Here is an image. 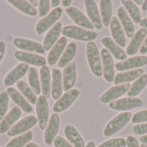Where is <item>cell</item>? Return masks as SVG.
<instances>
[{
  "label": "cell",
  "mask_w": 147,
  "mask_h": 147,
  "mask_svg": "<svg viewBox=\"0 0 147 147\" xmlns=\"http://www.w3.org/2000/svg\"><path fill=\"white\" fill-rule=\"evenodd\" d=\"M86 55L90 68L92 74L97 77L102 75V58L99 53V49L95 42H89L86 45Z\"/></svg>",
  "instance_id": "obj_1"
},
{
  "label": "cell",
  "mask_w": 147,
  "mask_h": 147,
  "mask_svg": "<svg viewBox=\"0 0 147 147\" xmlns=\"http://www.w3.org/2000/svg\"><path fill=\"white\" fill-rule=\"evenodd\" d=\"M62 35L65 37H69L71 39H76L84 42H93L96 37L97 34L92 30H87L78 26L67 25L62 28Z\"/></svg>",
  "instance_id": "obj_2"
},
{
  "label": "cell",
  "mask_w": 147,
  "mask_h": 147,
  "mask_svg": "<svg viewBox=\"0 0 147 147\" xmlns=\"http://www.w3.org/2000/svg\"><path fill=\"white\" fill-rule=\"evenodd\" d=\"M132 116L133 114L129 112H124L118 114L117 116L113 118L105 126L103 130V135L106 137H110L117 133L122 128H124L125 126H127V124L130 121Z\"/></svg>",
  "instance_id": "obj_3"
},
{
  "label": "cell",
  "mask_w": 147,
  "mask_h": 147,
  "mask_svg": "<svg viewBox=\"0 0 147 147\" xmlns=\"http://www.w3.org/2000/svg\"><path fill=\"white\" fill-rule=\"evenodd\" d=\"M62 9L58 7L51 10L45 17L41 18L35 26V31L38 35H41L46 32L48 29H50L55 23H58V20L62 15Z\"/></svg>",
  "instance_id": "obj_4"
},
{
  "label": "cell",
  "mask_w": 147,
  "mask_h": 147,
  "mask_svg": "<svg viewBox=\"0 0 147 147\" xmlns=\"http://www.w3.org/2000/svg\"><path fill=\"white\" fill-rule=\"evenodd\" d=\"M37 123H38L37 117H35L34 115L27 116V117L23 118L22 120H21L20 121L16 122L7 132V135L9 137H13V136H18L21 134H23V133L28 132L29 129H31L33 126H34Z\"/></svg>",
  "instance_id": "obj_5"
},
{
  "label": "cell",
  "mask_w": 147,
  "mask_h": 147,
  "mask_svg": "<svg viewBox=\"0 0 147 147\" xmlns=\"http://www.w3.org/2000/svg\"><path fill=\"white\" fill-rule=\"evenodd\" d=\"M36 114L40 129L45 130L49 121V107L47 99L43 95H40L37 99Z\"/></svg>",
  "instance_id": "obj_6"
},
{
  "label": "cell",
  "mask_w": 147,
  "mask_h": 147,
  "mask_svg": "<svg viewBox=\"0 0 147 147\" xmlns=\"http://www.w3.org/2000/svg\"><path fill=\"white\" fill-rule=\"evenodd\" d=\"M79 91L76 88H72L67 92H65L62 96L54 103L53 110L55 113H59L64 112L68 109L71 105L75 101V100L78 97Z\"/></svg>",
  "instance_id": "obj_7"
},
{
  "label": "cell",
  "mask_w": 147,
  "mask_h": 147,
  "mask_svg": "<svg viewBox=\"0 0 147 147\" xmlns=\"http://www.w3.org/2000/svg\"><path fill=\"white\" fill-rule=\"evenodd\" d=\"M101 58L102 63V75L104 79L109 82H113L115 80V64L111 54L103 48L101 50Z\"/></svg>",
  "instance_id": "obj_8"
},
{
  "label": "cell",
  "mask_w": 147,
  "mask_h": 147,
  "mask_svg": "<svg viewBox=\"0 0 147 147\" xmlns=\"http://www.w3.org/2000/svg\"><path fill=\"white\" fill-rule=\"evenodd\" d=\"M131 85L130 83L122 84V85H115L114 87H111L109 90H107L100 98V101L103 104L111 103L120 97H121L123 94L128 92L130 89Z\"/></svg>",
  "instance_id": "obj_9"
},
{
  "label": "cell",
  "mask_w": 147,
  "mask_h": 147,
  "mask_svg": "<svg viewBox=\"0 0 147 147\" xmlns=\"http://www.w3.org/2000/svg\"><path fill=\"white\" fill-rule=\"evenodd\" d=\"M143 102L141 99L137 97H127V98H122L116 100L111 103H109V107L113 110L116 111H128L134 108H138L142 107Z\"/></svg>",
  "instance_id": "obj_10"
},
{
  "label": "cell",
  "mask_w": 147,
  "mask_h": 147,
  "mask_svg": "<svg viewBox=\"0 0 147 147\" xmlns=\"http://www.w3.org/2000/svg\"><path fill=\"white\" fill-rule=\"evenodd\" d=\"M66 14L71 18V20L78 24V26H80L83 29H89V30H92L94 29V25L93 23L90 22V20L85 16V14H84L80 10H78L76 7L73 6H70L69 8H67L65 10Z\"/></svg>",
  "instance_id": "obj_11"
},
{
  "label": "cell",
  "mask_w": 147,
  "mask_h": 147,
  "mask_svg": "<svg viewBox=\"0 0 147 147\" xmlns=\"http://www.w3.org/2000/svg\"><path fill=\"white\" fill-rule=\"evenodd\" d=\"M13 44L18 48L21 51L24 52H30L34 54H44L45 49L42 46V44L29 40V39H24V38H20V37H16L13 40Z\"/></svg>",
  "instance_id": "obj_12"
},
{
  "label": "cell",
  "mask_w": 147,
  "mask_h": 147,
  "mask_svg": "<svg viewBox=\"0 0 147 147\" xmlns=\"http://www.w3.org/2000/svg\"><path fill=\"white\" fill-rule=\"evenodd\" d=\"M59 125H60L59 116L58 115V113H53L51 117L49 118L48 124L44 133V142L47 145L50 146L53 143L59 133Z\"/></svg>",
  "instance_id": "obj_13"
},
{
  "label": "cell",
  "mask_w": 147,
  "mask_h": 147,
  "mask_svg": "<svg viewBox=\"0 0 147 147\" xmlns=\"http://www.w3.org/2000/svg\"><path fill=\"white\" fill-rule=\"evenodd\" d=\"M14 56L16 60L33 66H37V67H44L46 66L47 60L41 56L40 55L34 54V53H29V52H24V51H16L14 53Z\"/></svg>",
  "instance_id": "obj_14"
},
{
  "label": "cell",
  "mask_w": 147,
  "mask_h": 147,
  "mask_svg": "<svg viewBox=\"0 0 147 147\" xmlns=\"http://www.w3.org/2000/svg\"><path fill=\"white\" fill-rule=\"evenodd\" d=\"M28 69H29V67H28V64L23 63V62L19 63L12 70H10L9 72V74L4 77L3 84L6 87L9 88L13 84L17 83L27 74Z\"/></svg>",
  "instance_id": "obj_15"
},
{
  "label": "cell",
  "mask_w": 147,
  "mask_h": 147,
  "mask_svg": "<svg viewBox=\"0 0 147 147\" xmlns=\"http://www.w3.org/2000/svg\"><path fill=\"white\" fill-rule=\"evenodd\" d=\"M147 64V56L140 55V56H134L131 58H128L125 61L119 62L115 63V67L118 71H127L130 69L134 68H140V67H143Z\"/></svg>",
  "instance_id": "obj_16"
},
{
  "label": "cell",
  "mask_w": 147,
  "mask_h": 147,
  "mask_svg": "<svg viewBox=\"0 0 147 147\" xmlns=\"http://www.w3.org/2000/svg\"><path fill=\"white\" fill-rule=\"evenodd\" d=\"M84 7L88 16V18L93 23L94 27L97 29H101L103 26L99 9L94 0H85Z\"/></svg>",
  "instance_id": "obj_17"
},
{
  "label": "cell",
  "mask_w": 147,
  "mask_h": 147,
  "mask_svg": "<svg viewBox=\"0 0 147 147\" xmlns=\"http://www.w3.org/2000/svg\"><path fill=\"white\" fill-rule=\"evenodd\" d=\"M21 115L22 110L18 107H12L0 122V134L7 133L20 119Z\"/></svg>",
  "instance_id": "obj_18"
},
{
  "label": "cell",
  "mask_w": 147,
  "mask_h": 147,
  "mask_svg": "<svg viewBox=\"0 0 147 147\" xmlns=\"http://www.w3.org/2000/svg\"><path fill=\"white\" fill-rule=\"evenodd\" d=\"M77 79V68L75 62H71L66 67L64 68L62 73V81H63V90L65 92L72 89Z\"/></svg>",
  "instance_id": "obj_19"
},
{
  "label": "cell",
  "mask_w": 147,
  "mask_h": 147,
  "mask_svg": "<svg viewBox=\"0 0 147 147\" xmlns=\"http://www.w3.org/2000/svg\"><path fill=\"white\" fill-rule=\"evenodd\" d=\"M9 98L13 101V102L23 112L31 113L33 111V107L31 104L24 98V96L15 88H8L6 90Z\"/></svg>",
  "instance_id": "obj_20"
},
{
  "label": "cell",
  "mask_w": 147,
  "mask_h": 147,
  "mask_svg": "<svg viewBox=\"0 0 147 147\" xmlns=\"http://www.w3.org/2000/svg\"><path fill=\"white\" fill-rule=\"evenodd\" d=\"M67 44V39L65 36H62L58 40V42L53 45L50 49L47 55V62L49 65H54L60 59L63 52L65 51Z\"/></svg>",
  "instance_id": "obj_21"
},
{
  "label": "cell",
  "mask_w": 147,
  "mask_h": 147,
  "mask_svg": "<svg viewBox=\"0 0 147 147\" xmlns=\"http://www.w3.org/2000/svg\"><path fill=\"white\" fill-rule=\"evenodd\" d=\"M102 43L105 46V49L111 54V55H113L117 60H121V62L127 60V53L111 37H103L102 39Z\"/></svg>",
  "instance_id": "obj_22"
},
{
  "label": "cell",
  "mask_w": 147,
  "mask_h": 147,
  "mask_svg": "<svg viewBox=\"0 0 147 147\" xmlns=\"http://www.w3.org/2000/svg\"><path fill=\"white\" fill-rule=\"evenodd\" d=\"M62 30V24L60 22H58L57 23H55L46 34L44 40H43V48L46 50H50L53 45L58 42V40L59 39V35L61 33Z\"/></svg>",
  "instance_id": "obj_23"
},
{
  "label": "cell",
  "mask_w": 147,
  "mask_h": 147,
  "mask_svg": "<svg viewBox=\"0 0 147 147\" xmlns=\"http://www.w3.org/2000/svg\"><path fill=\"white\" fill-rule=\"evenodd\" d=\"M110 31L113 36V40L121 47L126 46V36L125 31L117 16H113L110 23Z\"/></svg>",
  "instance_id": "obj_24"
},
{
  "label": "cell",
  "mask_w": 147,
  "mask_h": 147,
  "mask_svg": "<svg viewBox=\"0 0 147 147\" xmlns=\"http://www.w3.org/2000/svg\"><path fill=\"white\" fill-rule=\"evenodd\" d=\"M63 93V81L61 71L58 68H53L52 71L51 82V95L53 100L58 101Z\"/></svg>",
  "instance_id": "obj_25"
},
{
  "label": "cell",
  "mask_w": 147,
  "mask_h": 147,
  "mask_svg": "<svg viewBox=\"0 0 147 147\" xmlns=\"http://www.w3.org/2000/svg\"><path fill=\"white\" fill-rule=\"evenodd\" d=\"M117 17L119 19V21L121 22V24L124 29V31L126 32L127 36L128 37H132L134 36L135 32V28L134 25V22L133 20L130 18V16H128L127 10H125L124 7L121 6L120 8H118L117 10Z\"/></svg>",
  "instance_id": "obj_26"
},
{
  "label": "cell",
  "mask_w": 147,
  "mask_h": 147,
  "mask_svg": "<svg viewBox=\"0 0 147 147\" xmlns=\"http://www.w3.org/2000/svg\"><path fill=\"white\" fill-rule=\"evenodd\" d=\"M147 36V29L145 28L140 29L133 36L130 43L127 49V55H135L140 49L141 44L144 42L146 37Z\"/></svg>",
  "instance_id": "obj_27"
},
{
  "label": "cell",
  "mask_w": 147,
  "mask_h": 147,
  "mask_svg": "<svg viewBox=\"0 0 147 147\" xmlns=\"http://www.w3.org/2000/svg\"><path fill=\"white\" fill-rule=\"evenodd\" d=\"M144 69L143 68H137L127 72H121L119 73L114 80V83L115 85H122L130 83L132 81H135L138 78H140L141 75H144Z\"/></svg>",
  "instance_id": "obj_28"
},
{
  "label": "cell",
  "mask_w": 147,
  "mask_h": 147,
  "mask_svg": "<svg viewBox=\"0 0 147 147\" xmlns=\"http://www.w3.org/2000/svg\"><path fill=\"white\" fill-rule=\"evenodd\" d=\"M64 133L66 138V140L74 147H85V144L82 136L72 125H65L64 128Z\"/></svg>",
  "instance_id": "obj_29"
},
{
  "label": "cell",
  "mask_w": 147,
  "mask_h": 147,
  "mask_svg": "<svg viewBox=\"0 0 147 147\" xmlns=\"http://www.w3.org/2000/svg\"><path fill=\"white\" fill-rule=\"evenodd\" d=\"M40 88L41 94L47 99H48L51 95V74L48 67L44 66L40 68Z\"/></svg>",
  "instance_id": "obj_30"
},
{
  "label": "cell",
  "mask_w": 147,
  "mask_h": 147,
  "mask_svg": "<svg viewBox=\"0 0 147 147\" xmlns=\"http://www.w3.org/2000/svg\"><path fill=\"white\" fill-rule=\"evenodd\" d=\"M112 2L110 0H102L100 1V12H101V18L102 21V24L105 27L110 25L112 20Z\"/></svg>",
  "instance_id": "obj_31"
},
{
  "label": "cell",
  "mask_w": 147,
  "mask_h": 147,
  "mask_svg": "<svg viewBox=\"0 0 147 147\" xmlns=\"http://www.w3.org/2000/svg\"><path fill=\"white\" fill-rule=\"evenodd\" d=\"M77 52V43L76 42H71L69 43L65 51L63 52L60 59L58 62V66L59 68H65L69 63L71 62V60L74 58Z\"/></svg>",
  "instance_id": "obj_32"
},
{
  "label": "cell",
  "mask_w": 147,
  "mask_h": 147,
  "mask_svg": "<svg viewBox=\"0 0 147 147\" xmlns=\"http://www.w3.org/2000/svg\"><path fill=\"white\" fill-rule=\"evenodd\" d=\"M121 3L124 5V8L127 10V12L129 13L133 22H134L135 23H140V22L142 21V17L137 4L134 3V1L130 0H122Z\"/></svg>",
  "instance_id": "obj_33"
},
{
  "label": "cell",
  "mask_w": 147,
  "mask_h": 147,
  "mask_svg": "<svg viewBox=\"0 0 147 147\" xmlns=\"http://www.w3.org/2000/svg\"><path fill=\"white\" fill-rule=\"evenodd\" d=\"M9 3H11L15 8H16L19 11L29 15V16H35L37 15V10L36 9L32 6L28 1L26 0H9L8 1Z\"/></svg>",
  "instance_id": "obj_34"
},
{
  "label": "cell",
  "mask_w": 147,
  "mask_h": 147,
  "mask_svg": "<svg viewBox=\"0 0 147 147\" xmlns=\"http://www.w3.org/2000/svg\"><path fill=\"white\" fill-rule=\"evenodd\" d=\"M28 81L29 87L34 91V93L36 95L40 94L41 88H40V83L39 80V74L36 68L34 67H30L28 71Z\"/></svg>",
  "instance_id": "obj_35"
},
{
  "label": "cell",
  "mask_w": 147,
  "mask_h": 147,
  "mask_svg": "<svg viewBox=\"0 0 147 147\" xmlns=\"http://www.w3.org/2000/svg\"><path fill=\"white\" fill-rule=\"evenodd\" d=\"M16 88H18V91L24 96V98L30 103V104H36L37 101V96L34 93V91L31 89V88L23 81H19L16 83Z\"/></svg>",
  "instance_id": "obj_36"
},
{
  "label": "cell",
  "mask_w": 147,
  "mask_h": 147,
  "mask_svg": "<svg viewBox=\"0 0 147 147\" xmlns=\"http://www.w3.org/2000/svg\"><path fill=\"white\" fill-rule=\"evenodd\" d=\"M146 84L147 75L144 74L140 78H138L135 81H134V83L131 85V88L127 92V96L131 97V98L136 97L142 92V90L145 88Z\"/></svg>",
  "instance_id": "obj_37"
},
{
  "label": "cell",
  "mask_w": 147,
  "mask_h": 147,
  "mask_svg": "<svg viewBox=\"0 0 147 147\" xmlns=\"http://www.w3.org/2000/svg\"><path fill=\"white\" fill-rule=\"evenodd\" d=\"M33 139V133L28 131L23 134L13 138L5 147H23L26 146Z\"/></svg>",
  "instance_id": "obj_38"
},
{
  "label": "cell",
  "mask_w": 147,
  "mask_h": 147,
  "mask_svg": "<svg viewBox=\"0 0 147 147\" xmlns=\"http://www.w3.org/2000/svg\"><path fill=\"white\" fill-rule=\"evenodd\" d=\"M9 96L6 91H2L0 93V121L4 118L8 110Z\"/></svg>",
  "instance_id": "obj_39"
},
{
  "label": "cell",
  "mask_w": 147,
  "mask_h": 147,
  "mask_svg": "<svg viewBox=\"0 0 147 147\" xmlns=\"http://www.w3.org/2000/svg\"><path fill=\"white\" fill-rule=\"evenodd\" d=\"M127 146V139L123 138H116L107 140L97 147H126Z\"/></svg>",
  "instance_id": "obj_40"
},
{
  "label": "cell",
  "mask_w": 147,
  "mask_h": 147,
  "mask_svg": "<svg viewBox=\"0 0 147 147\" xmlns=\"http://www.w3.org/2000/svg\"><path fill=\"white\" fill-rule=\"evenodd\" d=\"M51 1L49 0H40L39 1V16L45 17L50 12Z\"/></svg>",
  "instance_id": "obj_41"
},
{
  "label": "cell",
  "mask_w": 147,
  "mask_h": 147,
  "mask_svg": "<svg viewBox=\"0 0 147 147\" xmlns=\"http://www.w3.org/2000/svg\"><path fill=\"white\" fill-rule=\"evenodd\" d=\"M132 121L135 124H142L143 122H147V109L134 113L133 115Z\"/></svg>",
  "instance_id": "obj_42"
},
{
  "label": "cell",
  "mask_w": 147,
  "mask_h": 147,
  "mask_svg": "<svg viewBox=\"0 0 147 147\" xmlns=\"http://www.w3.org/2000/svg\"><path fill=\"white\" fill-rule=\"evenodd\" d=\"M133 132L137 135H146L147 134V123L138 124L133 127Z\"/></svg>",
  "instance_id": "obj_43"
},
{
  "label": "cell",
  "mask_w": 147,
  "mask_h": 147,
  "mask_svg": "<svg viewBox=\"0 0 147 147\" xmlns=\"http://www.w3.org/2000/svg\"><path fill=\"white\" fill-rule=\"evenodd\" d=\"M53 145L55 147H74L71 144H70L66 139L60 136H57L53 141Z\"/></svg>",
  "instance_id": "obj_44"
},
{
  "label": "cell",
  "mask_w": 147,
  "mask_h": 147,
  "mask_svg": "<svg viewBox=\"0 0 147 147\" xmlns=\"http://www.w3.org/2000/svg\"><path fill=\"white\" fill-rule=\"evenodd\" d=\"M127 147H140L138 140L134 136H128L127 139Z\"/></svg>",
  "instance_id": "obj_45"
},
{
  "label": "cell",
  "mask_w": 147,
  "mask_h": 147,
  "mask_svg": "<svg viewBox=\"0 0 147 147\" xmlns=\"http://www.w3.org/2000/svg\"><path fill=\"white\" fill-rule=\"evenodd\" d=\"M5 53V43L3 41H0V62L3 58Z\"/></svg>",
  "instance_id": "obj_46"
},
{
  "label": "cell",
  "mask_w": 147,
  "mask_h": 147,
  "mask_svg": "<svg viewBox=\"0 0 147 147\" xmlns=\"http://www.w3.org/2000/svg\"><path fill=\"white\" fill-rule=\"evenodd\" d=\"M140 51L141 54H146V53H147V36L146 37V39H145V41H144L142 46L140 47Z\"/></svg>",
  "instance_id": "obj_47"
},
{
  "label": "cell",
  "mask_w": 147,
  "mask_h": 147,
  "mask_svg": "<svg viewBox=\"0 0 147 147\" xmlns=\"http://www.w3.org/2000/svg\"><path fill=\"white\" fill-rule=\"evenodd\" d=\"M60 3H61L60 0H52V1H51V6L53 7L54 9H55V8H58V6L59 5Z\"/></svg>",
  "instance_id": "obj_48"
},
{
  "label": "cell",
  "mask_w": 147,
  "mask_h": 147,
  "mask_svg": "<svg viewBox=\"0 0 147 147\" xmlns=\"http://www.w3.org/2000/svg\"><path fill=\"white\" fill-rule=\"evenodd\" d=\"M61 3H62L65 7L69 8L70 5L71 4V0H63V1H61Z\"/></svg>",
  "instance_id": "obj_49"
},
{
  "label": "cell",
  "mask_w": 147,
  "mask_h": 147,
  "mask_svg": "<svg viewBox=\"0 0 147 147\" xmlns=\"http://www.w3.org/2000/svg\"><path fill=\"white\" fill-rule=\"evenodd\" d=\"M28 3L32 6H34V8L37 7V6H39V1H37V0H28Z\"/></svg>",
  "instance_id": "obj_50"
},
{
  "label": "cell",
  "mask_w": 147,
  "mask_h": 147,
  "mask_svg": "<svg viewBox=\"0 0 147 147\" xmlns=\"http://www.w3.org/2000/svg\"><path fill=\"white\" fill-rule=\"evenodd\" d=\"M140 26L147 29V17L144 18V19H142V21L140 22Z\"/></svg>",
  "instance_id": "obj_51"
},
{
  "label": "cell",
  "mask_w": 147,
  "mask_h": 147,
  "mask_svg": "<svg viewBox=\"0 0 147 147\" xmlns=\"http://www.w3.org/2000/svg\"><path fill=\"white\" fill-rule=\"evenodd\" d=\"M140 142H141L142 144L147 145V134L146 135H144V136H141V137H140Z\"/></svg>",
  "instance_id": "obj_52"
},
{
  "label": "cell",
  "mask_w": 147,
  "mask_h": 147,
  "mask_svg": "<svg viewBox=\"0 0 147 147\" xmlns=\"http://www.w3.org/2000/svg\"><path fill=\"white\" fill-rule=\"evenodd\" d=\"M25 147H40V146H38V145H36L35 143H32V142H29L27 146Z\"/></svg>",
  "instance_id": "obj_53"
},
{
  "label": "cell",
  "mask_w": 147,
  "mask_h": 147,
  "mask_svg": "<svg viewBox=\"0 0 147 147\" xmlns=\"http://www.w3.org/2000/svg\"><path fill=\"white\" fill-rule=\"evenodd\" d=\"M85 147H96V145H95V143H94L93 141H90V142L85 146Z\"/></svg>",
  "instance_id": "obj_54"
},
{
  "label": "cell",
  "mask_w": 147,
  "mask_h": 147,
  "mask_svg": "<svg viewBox=\"0 0 147 147\" xmlns=\"http://www.w3.org/2000/svg\"><path fill=\"white\" fill-rule=\"evenodd\" d=\"M142 10H147V0L144 1V3L142 4Z\"/></svg>",
  "instance_id": "obj_55"
},
{
  "label": "cell",
  "mask_w": 147,
  "mask_h": 147,
  "mask_svg": "<svg viewBox=\"0 0 147 147\" xmlns=\"http://www.w3.org/2000/svg\"><path fill=\"white\" fill-rule=\"evenodd\" d=\"M134 3H137V4H143V3H144V1L143 0H134Z\"/></svg>",
  "instance_id": "obj_56"
},
{
  "label": "cell",
  "mask_w": 147,
  "mask_h": 147,
  "mask_svg": "<svg viewBox=\"0 0 147 147\" xmlns=\"http://www.w3.org/2000/svg\"><path fill=\"white\" fill-rule=\"evenodd\" d=\"M140 147H147V145H145V144H142Z\"/></svg>",
  "instance_id": "obj_57"
}]
</instances>
